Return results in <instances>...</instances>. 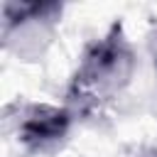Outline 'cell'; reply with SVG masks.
<instances>
[{
    "label": "cell",
    "mask_w": 157,
    "mask_h": 157,
    "mask_svg": "<svg viewBox=\"0 0 157 157\" xmlns=\"http://www.w3.org/2000/svg\"><path fill=\"white\" fill-rule=\"evenodd\" d=\"M135 71V52L120 22H113L105 34L91 39L66 86V108L74 115H91L113 103L130 83Z\"/></svg>",
    "instance_id": "obj_1"
},
{
    "label": "cell",
    "mask_w": 157,
    "mask_h": 157,
    "mask_svg": "<svg viewBox=\"0 0 157 157\" xmlns=\"http://www.w3.org/2000/svg\"><path fill=\"white\" fill-rule=\"evenodd\" d=\"M74 118L66 105L32 103L17 118V140L32 152L49 150L66 137Z\"/></svg>",
    "instance_id": "obj_2"
},
{
    "label": "cell",
    "mask_w": 157,
    "mask_h": 157,
    "mask_svg": "<svg viewBox=\"0 0 157 157\" xmlns=\"http://www.w3.org/2000/svg\"><path fill=\"white\" fill-rule=\"evenodd\" d=\"M5 17V39H12V34H49L56 20L61 17L59 2H5L2 5Z\"/></svg>",
    "instance_id": "obj_3"
},
{
    "label": "cell",
    "mask_w": 157,
    "mask_h": 157,
    "mask_svg": "<svg viewBox=\"0 0 157 157\" xmlns=\"http://www.w3.org/2000/svg\"><path fill=\"white\" fill-rule=\"evenodd\" d=\"M152 61H155V71H157V32L152 34Z\"/></svg>",
    "instance_id": "obj_4"
},
{
    "label": "cell",
    "mask_w": 157,
    "mask_h": 157,
    "mask_svg": "<svg viewBox=\"0 0 157 157\" xmlns=\"http://www.w3.org/2000/svg\"><path fill=\"white\" fill-rule=\"evenodd\" d=\"M140 157H157V150H150V152H145V155H140Z\"/></svg>",
    "instance_id": "obj_5"
}]
</instances>
